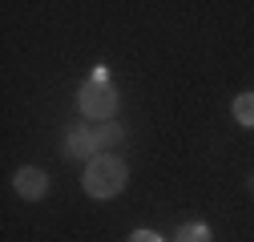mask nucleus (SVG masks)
Returning a JSON list of instances; mask_svg holds the SVG:
<instances>
[{"mask_svg":"<svg viewBox=\"0 0 254 242\" xmlns=\"http://www.w3.org/2000/svg\"><path fill=\"white\" fill-rule=\"evenodd\" d=\"M174 242H214V234L206 222H182L174 230Z\"/></svg>","mask_w":254,"mask_h":242,"instance_id":"6","label":"nucleus"},{"mask_svg":"<svg viewBox=\"0 0 254 242\" xmlns=\"http://www.w3.org/2000/svg\"><path fill=\"white\" fill-rule=\"evenodd\" d=\"M125 182H129V166H125L117 154H101V158L85 162V170H81V190L89 198H97V202L117 198L125 190Z\"/></svg>","mask_w":254,"mask_h":242,"instance_id":"1","label":"nucleus"},{"mask_svg":"<svg viewBox=\"0 0 254 242\" xmlns=\"http://www.w3.org/2000/svg\"><path fill=\"white\" fill-rule=\"evenodd\" d=\"M61 149H65L69 158H77V162H93V158H101L97 129H89V125H73V129L65 133V141H61Z\"/></svg>","mask_w":254,"mask_h":242,"instance_id":"3","label":"nucleus"},{"mask_svg":"<svg viewBox=\"0 0 254 242\" xmlns=\"http://www.w3.org/2000/svg\"><path fill=\"white\" fill-rule=\"evenodd\" d=\"M97 129V145H101V154H109L113 145L125 141V125H117V121H105V125H93Z\"/></svg>","mask_w":254,"mask_h":242,"instance_id":"5","label":"nucleus"},{"mask_svg":"<svg viewBox=\"0 0 254 242\" xmlns=\"http://www.w3.org/2000/svg\"><path fill=\"white\" fill-rule=\"evenodd\" d=\"M12 190H16L24 202H41V198L49 194V174H45L41 166H20V170L12 174Z\"/></svg>","mask_w":254,"mask_h":242,"instance_id":"4","label":"nucleus"},{"mask_svg":"<svg viewBox=\"0 0 254 242\" xmlns=\"http://www.w3.org/2000/svg\"><path fill=\"white\" fill-rule=\"evenodd\" d=\"M125 242H162V238H157L153 230H133L129 238H125Z\"/></svg>","mask_w":254,"mask_h":242,"instance_id":"8","label":"nucleus"},{"mask_svg":"<svg viewBox=\"0 0 254 242\" xmlns=\"http://www.w3.org/2000/svg\"><path fill=\"white\" fill-rule=\"evenodd\" d=\"M246 190H250V194H254V170H250V178H246Z\"/></svg>","mask_w":254,"mask_h":242,"instance_id":"9","label":"nucleus"},{"mask_svg":"<svg viewBox=\"0 0 254 242\" xmlns=\"http://www.w3.org/2000/svg\"><path fill=\"white\" fill-rule=\"evenodd\" d=\"M77 105H81V113L89 121L105 125V121H113V113H117V89L105 77H89L81 85V93H77Z\"/></svg>","mask_w":254,"mask_h":242,"instance_id":"2","label":"nucleus"},{"mask_svg":"<svg viewBox=\"0 0 254 242\" xmlns=\"http://www.w3.org/2000/svg\"><path fill=\"white\" fill-rule=\"evenodd\" d=\"M234 121L246 129H254V93H238L234 97Z\"/></svg>","mask_w":254,"mask_h":242,"instance_id":"7","label":"nucleus"}]
</instances>
